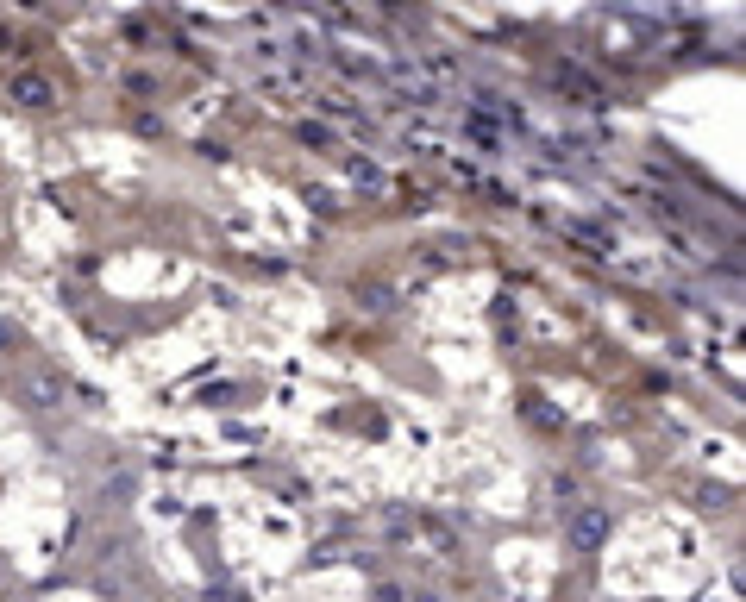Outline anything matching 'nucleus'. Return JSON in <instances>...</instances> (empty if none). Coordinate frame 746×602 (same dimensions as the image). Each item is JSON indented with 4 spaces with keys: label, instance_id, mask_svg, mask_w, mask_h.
I'll list each match as a JSON object with an SVG mask.
<instances>
[{
    "label": "nucleus",
    "instance_id": "1",
    "mask_svg": "<svg viewBox=\"0 0 746 602\" xmlns=\"http://www.w3.org/2000/svg\"><path fill=\"white\" fill-rule=\"evenodd\" d=\"M615 534V508L609 502H577L565 515V552H577V559H596L602 546H609Z\"/></svg>",
    "mask_w": 746,
    "mask_h": 602
},
{
    "label": "nucleus",
    "instance_id": "2",
    "mask_svg": "<svg viewBox=\"0 0 746 602\" xmlns=\"http://www.w3.org/2000/svg\"><path fill=\"white\" fill-rule=\"evenodd\" d=\"M26 408H63V383L57 377H26Z\"/></svg>",
    "mask_w": 746,
    "mask_h": 602
},
{
    "label": "nucleus",
    "instance_id": "3",
    "mask_svg": "<svg viewBox=\"0 0 746 602\" xmlns=\"http://www.w3.org/2000/svg\"><path fill=\"white\" fill-rule=\"evenodd\" d=\"M19 352V327H7V320H0V358H13Z\"/></svg>",
    "mask_w": 746,
    "mask_h": 602
}]
</instances>
